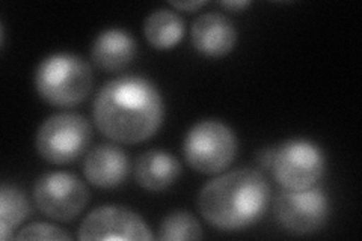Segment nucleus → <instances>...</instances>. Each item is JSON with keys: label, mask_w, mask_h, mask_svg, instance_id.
<instances>
[{"label": "nucleus", "mask_w": 362, "mask_h": 241, "mask_svg": "<svg viewBox=\"0 0 362 241\" xmlns=\"http://www.w3.org/2000/svg\"><path fill=\"white\" fill-rule=\"evenodd\" d=\"M274 157H275V146H267L259 149L257 153V165L262 169H269L272 167V163H274Z\"/></svg>", "instance_id": "a211bd4d"}, {"label": "nucleus", "mask_w": 362, "mask_h": 241, "mask_svg": "<svg viewBox=\"0 0 362 241\" xmlns=\"http://www.w3.org/2000/svg\"><path fill=\"white\" fill-rule=\"evenodd\" d=\"M326 170L323 149L308 139H290L275 146L270 172L284 190L300 192L314 187Z\"/></svg>", "instance_id": "423d86ee"}, {"label": "nucleus", "mask_w": 362, "mask_h": 241, "mask_svg": "<svg viewBox=\"0 0 362 241\" xmlns=\"http://www.w3.org/2000/svg\"><path fill=\"white\" fill-rule=\"evenodd\" d=\"M93 142V127L78 113H58L45 119L37 131L35 148L52 165H70L81 158Z\"/></svg>", "instance_id": "39448f33"}, {"label": "nucleus", "mask_w": 362, "mask_h": 241, "mask_svg": "<svg viewBox=\"0 0 362 241\" xmlns=\"http://www.w3.org/2000/svg\"><path fill=\"white\" fill-rule=\"evenodd\" d=\"M181 175V165L173 154L162 149L142 153L134 162V180L148 192H163L173 187Z\"/></svg>", "instance_id": "ddd939ff"}, {"label": "nucleus", "mask_w": 362, "mask_h": 241, "mask_svg": "<svg viewBox=\"0 0 362 241\" xmlns=\"http://www.w3.org/2000/svg\"><path fill=\"white\" fill-rule=\"evenodd\" d=\"M185 30V20L173 9H156L144 23V35L157 50L174 49L183 40Z\"/></svg>", "instance_id": "4468645a"}, {"label": "nucleus", "mask_w": 362, "mask_h": 241, "mask_svg": "<svg viewBox=\"0 0 362 241\" xmlns=\"http://www.w3.org/2000/svg\"><path fill=\"white\" fill-rule=\"evenodd\" d=\"M94 76L83 57L73 53H54L40 62L33 76L38 95L53 107H74L86 100Z\"/></svg>", "instance_id": "7ed1b4c3"}, {"label": "nucleus", "mask_w": 362, "mask_h": 241, "mask_svg": "<svg viewBox=\"0 0 362 241\" xmlns=\"http://www.w3.org/2000/svg\"><path fill=\"white\" fill-rule=\"evenodd\" d=\"M272 190L267 178L252 167H239L213 178L198 194V210L213 228L242 231L266 214Z\"/></svg>", "instance_id": "f03ea898"}, {"label": "nucleus", "mask_w": 362, "mask_h": 241, "mask_svg": "<svg viewBox=\"0 0 362 241\" xmlns=\"http://www.w3.org/2000/svg\"><path fill=\"white\" fill-rule=\"evenodd\" d=\"M158 238L163 241L202 240V226L195 216L187 211L177 210L165 216L158 229Z\"/></svg>", "instance_id": "dca6fc26"}, {"label": "nucleus", "mask_w": 362, "mask_h": 241, "mask_svg": "<svg viewBox=\"0 0 362 241\" xmlns=\"http://www.w3.org/2000/svg\"><path fill=\"white\" fill-rule=\"evenodd\" d=\"M234 131L218 119H204L190 127L185 137L183 154L187 165L204 175L228 169L237 155Z\"/></svg>", "instance_id": "20e7f679"}, {"label": "nucleus", "mask_w": 362, "mask_h": 241, "mask_svg": "<svg viewBox=\"0 0 362 241\" xmlns=\"http://www.w3.org/2000/svg\"><path fill=\"white\" fill-rule=\"evenodd\" d=\"M138 54L136 41L127 30L112 28L95 37L90 47V59L100 70L118 73L133 64Z\"/></svg>", "instance_id": "f8f14e48"}, {"label": "nucleus", "mask_w": 362, "mask_h": 241, "mask_svg": "<svg viewBox=\"0 0 362 241\" xmlns=\"http://www.w3.org/2000/svg\"><path fill=\"white\" fill-rule=\"evenodd\" d=\"M37 208L56 222H73L89 202L85 182L70 172H47L33 186Z\"/></svg>", "instance_id": "0eeeda50"}, {"label": "nucleus", "mask_w": 362, "mask_h": 241, "mask_svg": "<svg viewBox=\"0 0 362 241\" xmlns=\"http://www.w3.org/2000/svg\"><path fill=\"white\" fill-rule=\"evenodd\" d=\"M83 174L95 187H118L124 184L130 174L129 155L115 143L97 145L85 157Z\"/></svg>", "instance_id": "9d476101"}, {"label": "nucleus", "mask_w": 362, "mask_h": 241, "mask_svg": "<svg viewBox=\"0 0 362 241\" xmlns=\"http://www.w3.org/2000/svg\"><path fill=\"white\" fill-rule=\"evenodd\" d=\"M30 202L17 186L4 184L0 189V238H14V229L30 216Z\"/></svg>", "instance_id": "2eb2a0df"}, {"label": "nucleus", "mask_w": 362, "mask_h": 241, "mask_svg": "<svg viewBox=\"0 0 362 241\" xmlns=\"http://www.w3.org/2000/svg\"><path fill=\"white\" fill-rule=\"evenodd\" d=\"M93 118L110 141L133 145L151 139L162 127L165 105L160 90L141 76H121L101 86Z\"/></svg>", "instance_id": "f257e3e1"}, {"label": "nucleus", "mask_w": 362, "mask_h": 241, "mask_svg": "<svg viewBox=\"0 0 362 241\" xmlns=\"http://www.w3.org/2000/svg\"><path fill=\"white\" fill-rule=\"evenodd\" d=\"M276 221L296 235L314 234L325 226L331 214L329 198L320 187L293 192L282 189L274 201Z\"/></svg>", "instance_id": "6e6552de"}, {"label": "nucleus", "mask_w": 362, "mask_h": 241, "mask_svg": "<svg viewBox=\"0 0 362 241\" xmlns=\"http://www.w3.org/2000/svg\"><path fill=\"white\" fill-rule=\"evenodd\" d=\"M237 42V30L231 20L219 13L201 14L192 26V44L207 57L230 54Z\"/></svg>", "instance_id": "9b49d317"}, {"label": "nucleus", "mask_w": 362, "mask_h": 241, "mask_svg": "<svg viewBox=\"0 0 362 241\" xmlns=\"http://www.w3.org/2000/svg\"><path fill=\"white\" fill-rule=\"evenodd\" d=\"M16 240H71V235L64 229L50 223H30L21 228L18 234L14 235Z\"/></svg>", "instance_id": "f3484780"}, {"label": "nucleus", "mask_w": 362, "mask_h": 241, "mask_svg": "<svg viewBox=\"0 0 362 241\" xmlns=\"http://www.w3.org/2000/svg\"><path fill=\"white\" fill-rule=\"evenodd\" d=\"M204 5H206V2H195V0H192V2H171L173 8L177 11H186V13H194Z\"/></svg>", "instance_id": "aec40b11"}, {"label": "nucleus", "mask_w": 362, "mask_h": 241, "mask_svg": "<svg viewBox=\"0 0 362 241\" xmlns=\"http://www.w3.org/2000/svg\"><path fill=\"white\" fill-rule=\"evenodd\" d=\"M78 240H154L150 226L126 206L105 205L90 211L77 231Z\"/></svg>", "instance_id": "1a4fd4ad"}, {"label": "nucleus", "mask_w": 362, "mask_h": 241, "mask_svg": "<svg viewBox=\"0 0 362 241\" xmlns=\"http://www.w3.org/2000/svg\"><path fill=\"white\" fill-rule=\"evenodd\" d=\"M219 5L225 9L231 11V13H242L243 9L251 5V2H249V0H230V2H221Z\"/></svg>", "instance_id": "6ab92c4d"}]
</instances>
